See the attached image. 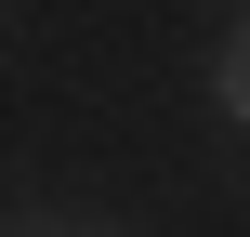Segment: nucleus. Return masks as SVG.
Instances as JSON below:
<instances>
[{"label": "nucleus", "mask_w": 250, "mask_h": 237, "mask_svg": "<svg viewBox=\"0 0 250 237\" xmlns=\"http://www.w3.org/2000/svg\"><path fill=\"white\" fill-rule=\"evenodd\" d=\"M224 119H250V26L224 40Z\"/></svg>", "instance_id": "obj_1"}]
</instances>
